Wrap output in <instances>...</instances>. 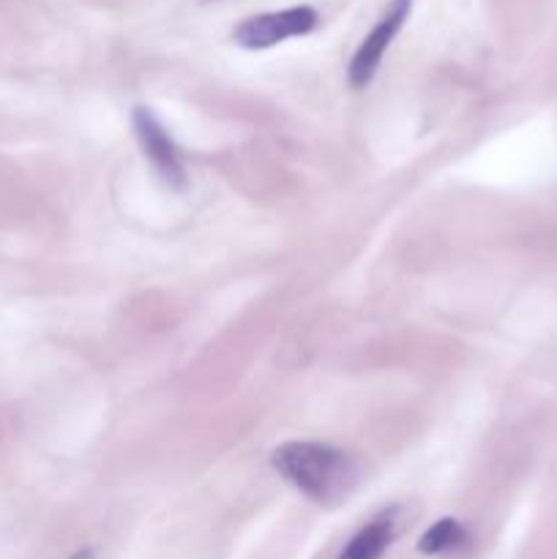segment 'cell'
<instances>
[{"instance_id": "obj_3", "label": "cell", "mask_w": 557, "mask_h": 559, "mask_svg": "<svg viewBox=\"0 0 557 559\" xmlns=\"http://www.w3.org/2000/svg\"><path fill=\"white\" fill-rule=\"evenodd\" d=\"M413 14V0H388L386 11H382L380 20L375 22L369 33L364 36V41L355 49L353 60H349L347 80L353 87H366L375 80L377 69H380L382 58L391 49L393 38L399 36V31L404 27V22Z\"/></svg>"}, {"instance_id": "obj_4", "label": "cell", "mask_w": 557, "mask_h": 559, "mask_svg": "<svg viewBox=\"0 0 557 559\" xmlns=\"http://www.w3.org/2000/svg\"><path fill=\"white\" fill-rule=\"evenodd\" d=\"M131 126H134V134L142 153H145L147 162L153 164L158 178L175 191L186 189V169L183 162H180L178 145H175L173 136L167 134L162 120H158L147 107H137L134 112H131Z\"/></svg>"}, {"instance_id": "obj_5", "label": "cell", "mask_w": 557, "mask_h": 559, "mask_svg": "<svg viewBox=\"0 0 557 559\" xmlns=\"http://www.w3.org/2000/svg\"><path fill=\"white\" fill-rule=\"evenodd\" d=\"M404 527V508L391 506L382 508L377 516H371L353 538L344 544L336 559H380L391 549L393 540L399 538Z\"/></svg>"}, {"instance_id": "obj_6", "label": "cell", "mask_w": 557, "mask_h": 559, "mask_svg": "<svg viewBox=\"0 0 557 559\" xmlns=\"http://www.w3.org/2000/svg\"><path fill=\"white\" fill-rule=\"evenodd\" d=\"M470 533L459 519L446 516L440 522L431 524L424 535L418 538V551L426 557H446L457 555V551L467 549Z\"/></svg>"}, {"instance_id": "obj_2", "label": "cell", "mask_w": 557, "mask_h": 559, "mask_svg": "<svg viewBox=\"0 0 557 559\" xmlns=\"http://www.w3.org/2000/svg\"><path fill=\"white\" fill-rule=\"evenodd\" d=\"M320 25L315 5H289L282 11L254 14L233 31V41L244 49H271L289 38L309 36Z\"/></svg>"}, {"instance_id": "obj_1", "label": "cell", "mask_w": 557, "mask_h": 559, "mask_svg": "<svg viewBox=\"0 0 557 559\" xmlns=\"http://www.w3.org/2000/svg\"><path fill=\"white\" fill-rule=\"evenodd\" d=\"M271 467L309 500L320 506L342 502L358 484V464L328 442L293 440L271 453Z\"/></svg>"}, {"instance_id": "obj_7", "label": "cell", "mask_w": 557, "mask_h": 559, "mask_svg": "<svg viewBox=\"0 0 557 559\" xmlns=\"http://www.w3.org/2000/svg\"><path fill=\"white\" fill-rule=\"evenodd\" d=\"M69 559H96V555H93V549H80V551H74Z\"/></svg>"}]
</instances>
